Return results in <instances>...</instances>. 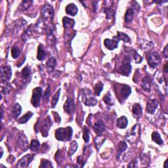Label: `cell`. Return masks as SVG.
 <instances>
[{"instance_id": "6da1fadb", "label": "cell", "mask_w": 168, "mask_h": 168, "mask_svg": "<svg viewBox=\"0 0 168 168\" xmlns=\"http://www.w3.org/2000/svg\"><path fill=\"white\" fill-rule=\"evenodd\" d=\"M154 83L156 88L163 95L167 94V82L162 72L158 71L154 76Z\"/></svg>"}, {"instance_id": "7a4b0ae2", "label": "cell", "mask_w": 168, "mask_h": 168, "mask_svg": "<svg viewBox=\"0 0 168 168\" xmlns=\"http://www.w3.org/2000/svg\"><path fill=\"white\" fill-rule=\"evenodd\" d=\"M73 130L71 127L58 128L55 131V138L58 141H68L72 139Z\"/></svg>"}, {"instance_id": "3957f363", "label": "cell", "mask_w": 168, "mask_h": 168, "mask_svg": "<svg viewBox=\"0 0 168 168\" xmlns=\"http://www.w3.org/2000/svg\"><path fill=\"white\" fill-rule=\"evenodd\" d=\"M82 101L86 106H93L97 104V100L90 90H83Z\"/></svg>"}, {"instance_id": "277c9868", "label": "cell", "mask_w": 168, "mask_h": 168, "mask_svg": "<svg viewBox=\"0 0 168 168\" xmlns=\"http://www.w3.org/2000/svg\"><path fill=\"white\" fill-rule=\"evenodd\" d=\"M131 70L132 67L130 64V60H129L128 57H127L124 58V60L122 62V65L119 67L117 71L122 75L125 76H129V74H131Z\"/></svg>"}, {"instance_id": "5b68a950", "label": "cell", "mask_w": 168, "mask_h": 168, "mask_svg": "<svg viewBox=\"0 0 168 168\" xmlns=\"http://www.w3.org/2000/svg\"><path fill=\"white\" fill-rule=\"evenodd\" d=\"M43 90L40 87H36L32 92V96L31 99V103L34 107H38L40 103V99L42 96Z\"/></svg>"}, {"instance_id": "8992f818", "label": "cell", "mask_w": 168, "mask_h": 168, "mask_svg": "<svg viewBox=\"0 0 168 168\" xmlns=\"http://www.w3.org/2000/svg\"><path fill=\"white\" fill-rule=\"evenodd\" d=\"M0 76L2 82H8L11 78L12 70L8 66H2L0 68Z\"/></svg>"}, {"instance_id": "52a82bcc", "label": "cell", "mask_w": 168, "mask_h": 168, "mask_svg": "<svg viewBox=\"0 0 168 168\" xmlns=\"http://www.w3.org/2000/svg\"><path fill=\"white\" fill-rule=\"evenodd\" d=\"M147 61L150 67L156 68L161 62V58L158 52H152L147 57Z\"/></svg>"}, {"instance_id": "ba28073f", "label": "cell", "mask_w": 168, "mask_h": 168, "mask_svg": "<svg viewBox=\"0 0 168 168\" xmlns=\"http://www.w3.org/2000/svg\"><path fill=\"white\" fill-rule=\"evenodd\" d=\"M41 15L42 17L45 20H52L54 16V9L50 5H45L43 8L41 9Z\"/></svg>"}, {"instance_id": "9c48e42d", "label": "cell", "mask_w": 168, "mask_h": 168, "mask_svg": "<svg viewBox=\"0 0 168 168\" xmlns=\"http://www.w3.org/2000/svg\"><path fill=\"white\" fill-rule=\"evenodd\" d=\"M51 125L52 122L50 116H47L43 121H42V123L40 125V131L42 135H43L44 137H46V136H48L49 131H50Z\"/></svg>"}, {"instance_id": "30bf717a", "label": "cell", "mask_w": 168, "mask_h": 168, "mask_svg": "<svg viewBox=\"0 0 168 168\" xmlns=\"http://www.w3.org/2000/svg\"><path fill=\"white\" fill-rule=\"evenodd\" d=\"M140 136V127L139 124H136L132 128L130 133L127 135V139L131 143L135 142Z\"/></svg>"}, {"instance_id": "8fae6325", "label": "cell", "mask_w": 168, "mask_h": 168, "mask_svg": "<svg viewBox=\"0 0 168 168\" xmlns=\"http://www.w3.org/2000/svg\"><path fill=\"white\" fill-rule=\"evenodd\" d=\"M34 157V154H28L25 155L21 158L17 164V167H28L30 165V162L33 160Z\"/></svg>"}, {"instance_id": "7c38bea8", "label": "cell", "mask_w": 168, "mask_h": 168, "mask_svg": "<svg viewBox=\"0 0 168 168\" xmlns=\"http://www.w3.org/2000/svg\"><path fill=\"white\" fill-rule=\"evenodd\" d=\"M159 105V102L158 100L156 99H150L149 100L146 104V112H148V114H153L155 112L156 110L157 109V108L158 107Z\"/></svg>"}, {"instance_id": "4fadbf2b", "label": "cell", "mask_w": 168, "mask_h": 168, "mask_svg": "<svg viewBox=\"0 0 168 168\" xmlns=\"http://www.w3.org/2000/svg\"><path fill=\"white\" fill-rule=\"evenodd\" d=\"M64 110L66 113L68 114H72L74 112L75 110V104L74 101L71 98H68V99L66 100L64 106Z\"/></svg>"}, {"instance_id": "5bb4252c", "label": "cell", "mask_w": 168, "mask_h": 168, "mask_svg": "<svg viewBox=\"0 0 168 168\" xmlns=\"http://www.w3.org/2000/svg\"><path fill=\"white\" fill-rule=\"evenodd\" d=\"M17 143H18V146L19 148L22 150H23V151H26V150H28V139L26 136L23 134H21L19 135Z\"/></svg>"}, {"instance_id": "9a60e30c", "label": "cell", "mask_w": 168, "mask_h": 168, "mask_svg": "<svg viewBox=\"0 0 168 168\" xmlns=\"http://www.w3.org/2000/svg\"><path fill=\"white\" fill-rule=\"evenodd\" d=\"M141 87L146 92H150V89H151V80H150V78L148 76H146L142 79L141 82Z\"/></svg>"}, {"instance_id": "2e32d148", "label": "cell", "mask_w": 168, "mask_h": 168, "mask_svg": "<svg viewBox=\"0 0 168 168\" xmlns=\"http://www.w3.org/2000/svg\"><path fill=\"white\" fill-rule=\"evenodd\" d=\"M63 26L66 30L72 29L75 25V20L68 17H64L62 19Z\"/></svg>"}, {"instance_id": "e0dca14e", "label": "cell", "mask_w": 168, "mask_h": 168, "mask_svg": "<svg viewBox=\"0 0 168 168\" xmlns=\"http://www.w3.org/2000/svg\"><path fill=\"white\" fill-rule=\"evenodd\" d=\"M132 112L134 117L136 118H140L142 116V109L139 103H135L132 108Z\"/></svg>"}, {"instance_id": "ac0fdd59", "label": "cell", "mask_w": 168, "mask_h": 168, "mask_svg": "<svg viewBox=\"0 0 168 168\" xmlns=\"http://www.w3.org/2000/svg\"><path fill=\"white\" fill-rule=\"evenodd\" d=\"M104 44L108 50H114V49H116L118 47V42L115 40L106 39L104 41Z\"/></svg>"}, {"instance_id": "d6986e66", "label": "cell", "mask_w": 168, "mask_h": 168, "mask_svg": "<svg viewBox=\"0 0 168 168\" xmlns=\"http://www.w3.org/2000/svg\"><path fill=\"white\" fill-rule=\"evenodd\" d=\"M131 93V89L130 87L128 85H125V84H124V85L122 86L120 89V94L122 98H124V99H127V98L130 95Z\"/></svg>"}, {"instance_id": "ffe728a7", "label": "cell", "mask_w": 168, "mask_h": 168, "mask_svg": "<svg viewBox=\"0 0 168 168\" xmlns=\"http://www.w3.org/2000/svg\"><path fill=\"white\" fill-rule=\"evenodd\" d=\"M78 9L74 3H70L66 7V13L69 15L75 16L78 13Z\"/></svg>"}, {"instance_id": "44dd1931", "label": "cell", "mask_w": 168, "mask_h": 168, "mask_svg": "<svg viewBox=\"0 0 168 168\" xmlns=\"http://www.w3.org/2000/svg\"><path fill=\"white\" fill-rule=\"evenodd\" d=\"M93 130L97 134L100 135L105 130V126L103 122L100 120L97 121L93 126Z\"/></svg>"}, {"instance_id": "7402d4cb", "label": "cell", "mask_w": 168, "mask_h": 168, "mask_svg": "<svg viewBox=\"0 0 168 168\" xmlns=\"http://www.w3.org/2000/svg\"><path fill=\"white\" fill-rule=\"evenodd\" d=\"M135 10L131 8L128 9L125 14V22L126 23H130L134 20Z\"/></svg>"}, {"instance_id": "603a6c76", "label": "cell", "mask_w": 168, "mask_h": 168, "mask_svg": "<svg viewBox=\"0 0 168 168\" xmlns=\"http://www.w3.org/2000/svg\"><path fill=\"white\" fill-rule=\"evenodd\" d=\"M21 112H22V107H21V106L19 103L15 104L13 106L11 111L13 117L15 119H17L20 115Z\"/></svg>"}, {"instance_id": "cb8c5ba5", "label": "cell", "mask_w": 168, "mask_h": 168, "mask_svg": "<svg viewBox=\"0 0 168 168\" xmlns=\"http://www.w3.org/2000/svg\"><path fill=\"white\" fill-rule=\"evenodd\" d=\"M57 64V60L54 57H51L49 58V60L46 63L47 70L49 72H51L54 70V69Z\"/></svg>"}, {"instance_id": "d4e9b609", "label": "cell", "mask_w": 168, "mask_h": 168, "mask_svg": "<svg viewBox=\"0 0 168 168\" xmlns=\"http://www.w3.org/2000/svg\"><path fill=\"white\" fill-rule=\"evenodd\" d=\"M114 39L118 42V41H120L122 40L124 41L125 43H129L130 42L131 40L129 37L128 36L127 34H125L123 32H118V35L116 36H114Z\"/></svg>"}, {"instance_id": "484cf974", "label": "cell", "mask_w": 168, "mask_h": 168, "mask_svg": "<svg viewBox=\"0 0 168 168\" xmlns=\"http://www.w3.org/2000/svg\"><path fill=\"white\" fill-rule=\"evenodd\" d=\"M128 118L124 116L119 118L117 120V126L120 129H125L128 126Z\"/></svg>"}, {"instance_id": "4316f807", "label": "cell", "mask_w": 168, "mask_h": 168, "mask_svg": "<svg viewBox=\"0 0 168 168\" xmlns=\"http://www.w3.org/2000/svg\"><path fill=\"white\" fill-rule=\"evenodd\" d=\"M33 1H30V0H25V1H22L21 2L19 7V9L20 11H25V10L28 9L31 5H32Z\"/></svg>"}, {"instance_id": "83f0119b", "label": "cell", "mask_w": 168, "mask_h": 168, "mask_svg": "<svg viewBox=\"0 0 168 168\" xmlns=\"http://www.w3.org/2000/svg\"><path fill=\"white\" fill-rule=\"evenodd\" d=\"M46 56V52L44 50V45L40 44L38 48V53H37V58L39 61H43Z\"/></svg>"}, {"instance_id": "f1b7e54d", "label": "cell", "mask_w": 168, "mask_h": 168, "mask_svg": "<svg viewBox=\"0 0 168 168\" xmlns=\"http://www.w3.org/2000/svg\"><path fill=\"white\" fill-rule=\"evenodd\" d=\"M153 47V44L151 41H148L145 40H142L140 42V47L142 50L148 51Z\"/></svg>"}, {"instance_id": "f546056e", "label": "cell", "mask_w": 168, "mask_h": 168, "mask_svg": "<svg viewBox=\"0 0 168 168\" xmlns=\"http://www.w3.org/2000/svg\"><path fill=\"white\" fill-rule=\"evenodd\" d=\"M105 141H106V138L103 135H99L97 136H96L95 139H94V144H95V146L97 150H99L100 149V146H102V145L103 144Z\"/></svg>"}, {"instance_id": "4dcf8cb0", "label": "cell", "mask_w": 168, "mask_h": 168, "mask_svg": "<svg viewBox=\"0 0 168 168\" xmlns=\"http://www.w3.org/2000/svg\"><path fill=\"white\" fill-rule=\"evenodd\" d=\"M152 140L158 145H162L164 144L163 140L161 138L160 135L156 131H154L152 134Z\"/></svg>"}, {"instance_id": "1f68e13d", "label": "cell", "mask_w": 168, "mask_h": 168, "mask_svg": "<svg viewBox=\"0 0 168 168\" xmlns=\"http://www.w3.org/2000/svg\"><path fill=\"white\" fill-rule=\"evenodd\" d=\"M78 143H77V142L76 141H72L71 142L70 145L69 149L68 150V155L70 156H72L76 152L77 149H78Z\"/></svg>"}, {"instance_id": "d6a6232c", "label": "cell", "mask_w": 168, "mask_h": 168, "mask_svg": "<svg viewBox=\"0 0 168 168\" xmlns=\"http://www.w3.org/2000/svg\"><path fill=\"white\" fill-rule=\"evenodd\" d=\"M40 148V143L38 140H32L30 145V148L32 151H38Z\"/></svg>"}, {"instance_id": "836d02e7", "label": "cell", "mask_w": 168, "mask_h": 168, "mask_svg": "<svg viewBox=\"0 0 168 168\" xmlns=\"http://www.w3.org/2000/svg\"><path fill=\"white\" fill-rule=\"evenodd\" d=\"M33 113L31 112H28L24 114L22 117H21L19 120V124H25L32 117Z\"/></svg>"}, {"instance_id": "e575fe53", "label": "cell", "mask_w": 168, "mask_h": 168, "mask_svg": "<svg viewBox=\"0 0 168 168\" xmlns=\"http://www.w3.org/2000/svg\"><path fill=\"white\" fill-rule=\"evenodd\" d=\"M103 100L105 103L108 105H109V106H112L114 103V101L112 99V97L111 94L109 92L104 96Z\"/></svg>"}, {"instance_id": "d590c367", "label": "cell", "mask_w": 168, "mask_h": 168, "mask_svg": "<svg viewBox=\"0 0 168 168\" xmlns=\"http://www.w3.org/2000/svg\"><path fill=\"white\" fill-rule=\"evenodd\" d=\"M127 148H128V145H127V144H126L125 142L121 141L119 142L117 146V150H118V156L122 152H124L125 150L127 149Z\"/></svg>"}, {"instance_id": "8d00e7d4", "label": "cell", "mask_w": 168, "mask_h": 168, "mask_svg": "<svg viewBox=\"0 0 168 168\" xmlns=\"http://www.w3.org/2000/svg\"><path fill=\"white\" fill-rule=\"evenodd\" d=\"M1 92L3 94H9L10 92L11 87L9 85V83H7V82H2V87H1Z\"/></svg>"}, {"instance_id": "74e56055", "label": "cell", "mask_w": 168, "mask_h": 168, "mask_svg": "<svg viewBox=\"0 0 168 168\" xmlns=\"http://www.w3.org/2000/svg\"><path fill=\"white\" fill-rule=\"evenodd\" d=\"M31 74V70L30 69L28 68V66H26L24 67V69L21 72V76H22V78L24 80H28Z\"/></svg>"}, {"instance_id": "f35d334b", "label": "cell", "mask_w": 168, "mask_h": 168, "mask_svg": "<svg viewBox=\"0 0 168 168\" xmlns=\"http://www.w3.org/2000/svg\"><path fill=\"white\" fill-rule=\"evenodd\" d=\"M103 83L101 82H98L95 86H94V94L97 96H99L100 93L102 92V91L103 89Z\"/></svg>"}, {"instance_id": "ab89813d", "label": "cell", "mask_w": 168, "mask_h": 168, "mask_svg": "<svg viewBox=\"0 0 168 168\" xmlns=\"http://www.w3.org/2000/svg\"><path fill=\"white\" fill-rule=\"evenodd\" d=\"M60 93H61V89H59L58 92L55 93V95L52 97V99L51 100V106L52 108H55L57 105L58 100L59 99V97H60Z\"/></svg>"}, {"instance_id": "60d3db41", "label": "cell", "mask_w": 168, "mask_h": 168, "mask_svg": "<svg viewBox=\"0 0 168 168\" xmlns=\"http://www.w3.org/2000/svg\"><path fill=\"white\" fill-rule=\"evenodd\" d=\"M45 28V24L43 21L39 19L38 23H36V25L35 26V30H36L38 32H43Z\"/></svg>"}, {"instance_id": "b9f144b4", "label": "cell", "mask_w": 168, "mask_h": 168, "mask_svg": "<svg viewBox=\"0 0 168 168\" xmlns=\"http://www.w3.org/2000/svg\"><path fill=\"white\" fill-rule=\"evenodd\" d=\"M21 52V50L17 46H13L11 50V55L13 58H18Z\"/></svg>"}, {"instance_id": "7bdbcfd3", "label": "cell", "mask_w": 168, "mask_h": 168, "mask_svg": "<svg viewBox=\"0 0 168 168\" xmlns=\"http://www.w3.org/2000/svg\"><path fill=\"white\" fill-rule=\"evenodd\" d=\"M104 13L106 14L107 19H111L112 17L114 16L115 15L114 10L111 8H105L104 9Z\"/></svg>"}, {"instance_id": "ee69618b", "label": "cell", "mask_w": 168, "mask_h": 168, "mask_svg": "<svg viewBox=\"0 0 168 168\" xmlns=\"http://www.w3.org/2000/svg\"><path fill=\"white\" fill-rule=\"evenodd\" d=\"M140 159L141 160L142 164H144L143 166H148V164L150 162V158L146 154H141Z\"/></svg>"}, {"instance_id": "f6af8a7d", "label": "cell", "mask_w": 168, "mask_h": 168, "mask_svg": "<svg viewBox=\"0 0 168 168\" xmlns=\"http://www.w3.org/2000/svg\"><path fill=\"white\" fill-rule=\"evenodd\" d=\"M83 139L86 142H88L90 139L89 130L86 126H84L83 129Z\"/></svg>"}, {"instance_id": "bcb514c9", "label": "cell", "mask_w": 168, "mask_h": 168, "mask_svg": "<svg viewBox=\"0 0 168 168\" xmlns=\"http://www.w3.org/2000/svg\"><path fill=\"white\" fill-rule=\"evenodd\" d=\"M41 165L40 166V167H45V168L52 167V165L49 160L42 159L41 160Z\"/></svg>"}, {"instance_id": "7dc6e473", "label": "cell", "mask_w": 168, "mask_h": 168, "mask_svg": "<svg viewBox=\"0 0 168 168\" xmlns=\"http://www.w3.org/2000/svg\"><path fill=\"white\" fill-rule=\"evenodd\" d=\"M134 58L135 59V61L139 64V63H141V61H142V58L140 56L137 52L136 51H134Z\"/></svg>"}, {"instance_id": "c3c4849f", "label": "cell", "mask_w": 168, "mask_h": 168, "mask_svg": "<svg viewBox=\"0 0 168 168\" xmlns=\"http://www.w3.org/2000/svg\"><path fill=\"white\" fill-rule=\"evenodd\" d=\"M50 87L48 86V88L45 91V92L44 94V100L45 101H48L49 97H50Z\"/></svg>"}, {"instance_id": "681fc988", "label": "cell", "mask_w": 168, "mask_h": 168, "mask_svg": "<svg viewBox=\"0 0 168 168\" xmlns=\"http://www.w3.org/2000/svg\"><path fill=\"white\" fill-rule=\"evenodd\" d=\"M128 167H136V160H132L131 162L129 163L128 166Z\"/></svg>"}, {"instance_id": "f907efd6", "label": "cell", "mask_w": 168, "mask_h": 168, "mask_svg": "<svg viewBox=\"0 0 168 168\" xmlns=\"http://www.w3.org/2000/svg\"><path fill=\"white\" fill-rule=\"evenodd\" d=\"M167 47H168V45H167L165 47V49L164 50V51H163V55H164V57H165L166 58H167L168 57V52H167Z\"/></svg>"}, {"instance_id": "816d5d0a", "label": "cell", "mask_w": 168, "mask_h": 168, "mask_svg": "<svg viewBox=\"0 0 168 168\" xmlns=\"http://www.w3.org/2000/svg\"><path fill=\"white\" fill-rule=\"evenodd\" d=\"M164 71H165L166 73L167 72V64L166 63L165 66H164Z\"/></svg>"}, {"instance_id": "f5cc1de1", "label": "cell", "mask_w": 168, "mask_h": 168, "mask_svg": "<svg viewBox=\"0 0 168 168\" xmlns=\"http://www.w3.org/2000/svg\"><path fill=\"white\" fill-rule=\"evenodd\" d=\"M167 160H166V162H165V163H164V167H165V168H167V167H168V166H167Z\"/></svg>"}, {"instance_id": "db71d44e", "label": "cell", "mask_w": 168, "mask_h": 168, "mask_svg": "<svg viewBox=\"0 0 168 168\" xmlns=\"http://www.w3.org/2000/svg\"><path fill=\"white\" fill-rule=\"evenodd\" d=\"M1 152H2V155H1V157H2V156H3V149H2V148L1 147Z\"/></svg>"}]
</instances>
